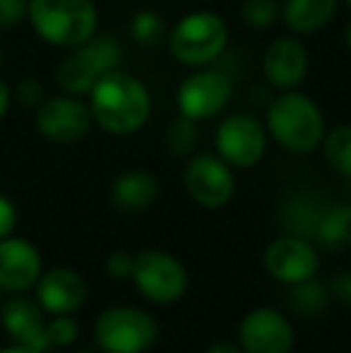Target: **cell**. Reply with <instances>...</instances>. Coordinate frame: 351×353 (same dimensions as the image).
<instances>
[{"mask_svg":"<svg viewBox=\"0 0 351 353\" xmlns=\"http://www.w3.org/2000/svg\"><path fill=\"white\" fill-rule=\"evenodd\" d=\"M92 118L108 135H132L152 116V97L142 79L126 70H111L89 92Z\"/></svg>","mask_w":351,"mask_h":353,"instance_id":"1","label":"cell"},{"mask_svg":"<svg viewBox=\"0 0 351 353\" xmlns=\"http://www.w3.org/2000/svg\"><path fill=\"white\" fill-rule=\"evenodd\" d=\"M265 130L279 147L294 154H310L325 140V116L305 94L289 89L267 108Z\"/></svg>","mask_w":351,"mask_h":353,"instance_id":"2","label":"cell"},{"mask_svg":"<svg viewBox=\"0 0 351 353\" xmlns=\"http://www.w3.org/2000/svg\"><path fill=\"white\" fill-rule=\"evenodd\" d=\"M27 19L41 41L56 48H77L97 34L94 0H29Z\"/></svg>","mask_w":351,"mask_h":353,"instance_id":"3","label":"cell"},{"mask_svg":"<svg viewBox=\"0 0 351 353\" xmlns=\"http://www.w3.org/2000/svg\"><path fill=\"white\" fill-rule=\"evenodd\" d=\"M229 43V27L224 17L212 10H195L183 14L169 32V51L181 65L205 68L224 53Z\"/></svg>","mask_w":351,"mask_h":353,"instance_id":"4","label":"cell"},{"mask_svg":"<svg viewBox=\"0 0 351 353\" xmlns=\"http://www.w3.org/2000/svg\"><path fill=\"white\" fill-rule=\"evenodd\" d=\"M157 336V320L140 307H108L94 325V339L103 353H145L154 346Z\"/></svg>","mask_w":351,"mask_h":353,"instance_id":"5","label":"cell"},{"mask_svg":"<svg viewBox=\"0 0 351 353\" xmlns=\"http://www.w3.org/2000/svg\"><path fill=\"white\" fill-rule=\"evenodd\" d=\"M130 279L135 288L157 305L181 301L188 288V272L174 255L161 250H142L135 255Z\"/></svg>","mask_w":351,"mask_h":353,"instance_id":"6","label":"cell"},{"mask_svg":"<svg viewBox=\"0 0 351 353\" xmlns=\"http://www.w3.org/2000/svg\"><path fill=\"white\" fill-rule=\"evenodd\" d=\"M231 94H234V84L224 72L197 68L176 89V106L181 116L190 121H210L229 106Z\"/></svg>","mask_w":351,"mask_h":353,"instance_id":"7","label":"cell"},{"mask_svg":"<svg viewBox=\"0 0 351 353\" xmlns=\"http://www.w3.org/2000/svg\"><path fill=\"white\" fill-rule=\"evenodd\" d=\"M214 149L231 168H250L263 161L267 130L258 118L248 113H234L224 118L217 128Z\"/></svg>","mask_w":351,"mask_h":353,"instance_id":"8","label":"cell"},{"mask_svg":"<svg viewBox=\"0 0 351 353\" xmlns=\"http://www.w3.org/2000/svg\"><path fill=\"white\" fill-rule=\"evenodd\" d=\"M185 190L205 210H219L229 205L236 192V178L231 166L219 154H195L185 166Z\"/></svg>","mask_w":351,"mask_h":353,"instance_id":"9","label":"cell"},{"mask_svg":"<svg viewBox=\"0 0 351 353\" xmlns=\"http://www.w3.org/2000/svg\"><path fill=\"white\" fill-rule=\"evenodd\" d=\"M92 111L82 99L61 94L48 97L37 106V130L56 144H75L92 130Z\"/></svg>","mask_w":351,"mask_h":353,"instance_id":"10","label":"cell"},{"mask_svg":"<svg viewBox=\"0 0 351 353\" xmlns=\"http://www.w3.org/2000/svg\"><path fill=\"white\" fill-rule=\"evenodd\" d=\"M265 267L277 281L294 286V283L313 279L320 262L310 241L286 233V236L272 241L265 250Z\"/></svg>","mask_w":351,"mask_h":353,"instance_id":"11","label":"cell"},{"mask_svg":"<svg viewBox=\"0 0 351 353\" xmlns=\"http://www.w3.org/2000/svg\"><path fill=\"white\" fill-rule=\"evenodd\" d=\"M241 346L245 353H289L294 346L291 322L274 307H255L241 320Z\"/></svg>","mask_w":351,"mask_h":353,"instance_id":"12","label":"cell"},{"mask_svg":"<svg viewBox=\"0 0 351 353\" xmlns=\"http://www.w3.org/2000/svg\"><path fill=\"white\" fill-rule=\"evenodd\" d=\"M43 274L41 252L27 238L8 236L0 241V291L24 293Z\"/></svg>","mask_w":351,"mask_h":353,"instance_id":"13","label":"cell"},{"mask_svg":"<svg viewBox=\"0 0 351 353\" xmlns=\"http://www.w3.org/2000/svg\"><path fill=\"white\" fill-rule=\"evenodd\" d=\"M263 72L272 87L289 92L308 77V51L294 37H279L265 48Z\"/></svg>","mask_w":351,"mask_h":353,"instance_id":"14","label":"cell"},{"mask_svg":"<svg viewBox=\"0 0 351 353\" xmlns=\"http://www.w3.org/2000/svg\"><path fill=\"white\" fill-rule=\"evenodd\" d=\"M37 303L51 315H70L87 301V283L75 270L56 267L37 281Z\"/></svg>","mask_w":351,"mask_h":353,"instance_id":"15","label":"cell"},{"mask_svg":"<svg viewBox=\"0 0 351 353\" xmlns=\"http://www.w3.org/2000/svg\"><path fill=\"white\" fill-rule=\"evenodd\" d=\"M0 322H3V330L14 339V344L34 346L39 351L51 349L46 336V320L39 303L14 293V298L0 305Z\"/></svg>","mask_w":351,"mask_h":353,"instance_id":"16","label":"cell"},{"mask_svg":"<svg viewBox=\"0 0 351 353\" xmlns=\"http://www.w3.org/2000/svg\"><path fill=\"white\" fill-rule=\"evenodd\" d=\"M159 195V183L150 171H128L116 178L111 188V202L116 210L137 214L154 205Z\"/></svg>","mask_w":351,"mask_h":353,"instance_id":"17","label":"cell"},{"mask_svg":"<svg viewBox=\"0 0 351 353\" xmlns=\"http://www.w3.org/2000/svg\"><path fill=\"white\" fill-rule=\"evenodd\" d=\"M339 0H284L281 17L294 34H315L337 14Z\"/></svg>","mask_w":351,"mask_h":353,"instance_id":"18","label":"cell"},{"mask_svg":"<svg viewBox=\"0 0 351 353\" xmlns=\"http://www.w3.org/2000/svg\"><path fill=\"white\" fill-rule=\"evenodd\" d=\"M313 238L330 252L347 250L351 245V205L328 207Z\"/></svg>","mask_w":351,"mask_h":353,"instance_id":"19","label":"cell"},{"mask_svg":"<svg viewBox=\"0 0 351 353\" xmlns=\"http://www.w3.org/2000/svg\"><path fill=\"white\" fill-rule=\"evenodd\" d=\"M72 51L97 72V77H101V74H106L111 70H118L121 58H123V48H121V43H118V39L108 37V34H94L89 41L72 48Z\"/></svg>","mask_w":351,"mask_h":353,"instance_id":"20","label":"cell"},{"mask_svg":"<svg viewBox=\"0 0 351 353\" xmlns=\"http://www.w3.org/2000/svg\"><path fill=\"white\" fill-rule=\"evenodd\" d=\"M328 207H323L318 200L313 197L299 195L286 205L284 210V228L289 236H299V238H313L315 228H318L320 219Z\"/></svg>","mask_w":351,"mask_h":353,"instance_id":"21","label":"cell"},{"mask_svg":"<svg viewBox=\"0 0 351 353\" xmlns=\"http://www.w3.org/2000/svg\"><path fill=\"white\" fill-rule=\"evenodd\" d=\"M97 72L82 61L77 53L68 56L61 65L56 68V82L58 87L63 89L70 97H82V94H89L92 87L97 84Z\"/></svg>","mask_w":351,"mask_h":353,"instance_id":"22","label":"cell"},{"mask_svg":"<svg viewBox=\"0 0 351 353\" xmlns=\"http://www.w3.org/2000/svg\"><path fill=\"white\" fill-rule=\"evenodd\" d=\"M323 149L330 166L351 178V125H337L334 130L325 132Z\"/></svg>","mask_w":351,"mask_h":353,"instance_id":"23","label":"cell"},{"mask_svg":"<svg viewBox=\"0 0 351 353\" xmlns=\"http://www.w3.org/2000/svg\"><path fill=\"white\" fill-rule=\"evenodd\" d=\"M164 34H166V24L159 12H154V10H140V12L132 14L130 39L137 46L154 48L164 39Z\"/></svg>","mask_w":351,"mask_h":353,"instance_id":"24","label":"cell"},{"mask_svg":"<svg viewBox=\"0 0 351 353\" xmlns=\"http://www.w3.org/2000/svg\"><path fill=\"white\" fill-rule=\"evenodd\" d=\"M328 303V291L323 283H315L313 279L294 283L291 291V307L299 312H318Z\"/></svg>","mask_w":351,"mask_h":353,"instance_id":"25","label":"cell"},{"mask_svg":"<svg viewBox=\"0 0 351 353\" xmlns=\"http://www.w3.org/2000/svg\"><path fill=\"white\" fill-rule=\"evenodd\" d=\"M245 24L253 29H270L281 14V8L277 0H243L241 8Z\"/></svg>","mask_w":351,"mask_h":353,"instance_id":"26","label":"cell"},{"mask_svg":"<svg viewBox=\"0 0 351 353\" xmlns=\"http://www.w3.org/2000/svg\"><path fill=\"white\" fill-rule=\"evenodd\" d=\"M166 142H169V149L178 157H185V154L192 152L197 142V130H195V121L185 116H178L174 123L169 125V132H166Z\"/></svg>","mask_w":351,"mask_h":353,"instance_id":"27","label":"cell"},{"mask_svg":"<svg viewBox=\"0 0 351 353\" xmlns=\"http://www.w3.org/2000/svg\"><path fill=\"white\" fill-rule=\"evenodd\" d=\"M80 327L70 315H53L51 322H46V336L51 346H70L75 344Z\"/></svg>","mask_w":351,"mask_h":353,"instance_id":"28","label":"cell"},{"mask_svg":"<svg viewBox=\"0 0 351 353\" xmlns=\"http://www.w3.org/2000/svg\"><path fill=\"white\" fill-rule=\"evenodd\" d=\"M29 0H0V29L17 27L27 17Z\"/></svg>","mask_w":351,"mask_h":353,"instance_id":"29","label":"cell"},{"mask_svg":"<svg viewBox=\"0 0 351 353\" xmlns=\"http://www.w3.org/2000/svg\"><path fill=\"white\" fill-rule=\"evenodd\" d=\"M14 94H17L19 103H24V106H39V103L46 99L43 97V87L32 77L22 79V82L17 84V89H14Z\"/></svg>","mask_w":351,"mask_h":353,"instance_id":"30","label":"cell"},{"mask_svg":"<svg viewBox=\"0 0 351 353\" xmlns=\"http://www.w3.org/2000/svg\"><path fill=\"white\" fill-rule=\"evenodd\" d=\"M132 265H135V255H130V252H113L111 257H108L106 262V270L111 276H116V279H126V276L132 274Z\"/></svg>","mask_w":351,"mask_h":353,"instance_id":"31","label":"cell"},{"mask_svg":"<svg viewBox=\"0 0 351 353\" xmlns=\"http://www.w3.org/2000/svg\"><path fill=\"white\" fill-rule=\"evenodd\" d=\"M14 226H17V210H14L12 200L0 195V241L12 236Z\"/></svg>","mask_w":351,"mask_h":353,"instance_id":"32","label":"cell"},{"mask_svg":"<svg viewBox=\"0 0 351 353\" xmlns=\"http://www.w3.org/2000/svg\"><path fill=\"white\" fill-rule=\"evenodd\" d=\"M334 291H337V296L342 298L347 305H351V272L337 276V281H334Z\"/></svg>","mask_w":351,"mask_h":353,"instance_id":"33","label":"cell"},{"mask_svg":"<svg viewBox=\"0 0 351 353\" xmlns=\"http://www.w3.org/2000/svg\"><path fill=\"white\" fill-rule=\"evenodd\" d=\"M10 101H12V92H10V87L8 84L0 79V118L8 113V108H10Z\"/></svg>","mask_w":351,"mask_h":353,"instance_id":"34","label":"cell"},{"mask_svg":"<svg viewBox=\"0 0 351 353\" xmlns=\"http://www.w3.org/2000/svg\"><path fill=\"white\" fill-rule=\"evenodd\" d=\"M0 353H46V351H39L34 346H24V344H10L5 349H0Z\"/></svg>","mask_w":351,"mask_h":353,"instance_id":"35","label":"cell"},{"mask_svg":"<svg viewBox=\"0 0 351 353\" xmlns=\"http://www.w3.org/2000/svg\"><path fill=\"white\" fill-rule=\"evenodd\" d=\"M207 353H241V351H239V346L229 344V341H219V344H214Z\"/></svg>","mask_w":351,"mask_h":353,"instance_id":"36","label":"cell"},{"mask_svg":"<svg viewBox=\"0 0 351 353\" xmlns=\"http://www.w3.org/2000/svg\"><path fill=\"white\" fill-rule=\"evenodd\" d=\"M344 43H347V48L351 51V22L347 24V29H344Z\"/></svg>","mask_w":351,"mask_h":353,"instance_id":"37","label":"cell"},{"mask_svg":"<svg viewBox=\"0 0 351 353\" xmlns=\"http://www.w3.org/2000/svg\"><path fill=\"white\" fill-rule=\"evenodd\" d=\"M344 3H347V5H349V8H351V0H344Z\"/></svg>","mask_w":351,"mask_h":353,"instance_id":"38","label":"cell"},{"mask_svg":"<svg viewBox=\"0 0 351 353\" xmlns=\"http://www.w3.org/2000/svg\"><path fill=\"white\" fill-rule=\"evenodd\" d=\"M0 61H3V51H0Z\"/></svg>","mask_w":351,"mask_h":353,"instance_id":"39","label":"cell"},{"mask_svg":"<svg viewBox=\"0 0 351 353\" xmlns=\"http://www.w3.org/2000/svg\"><path fill=\"white\" fill-rule=\"evenodd\" d=\"M0 305H3V298H0Z\"/></svg>","mask_w":351,"mask_h":353,"instance_id":"40","label":"cell"}]
</instances>
